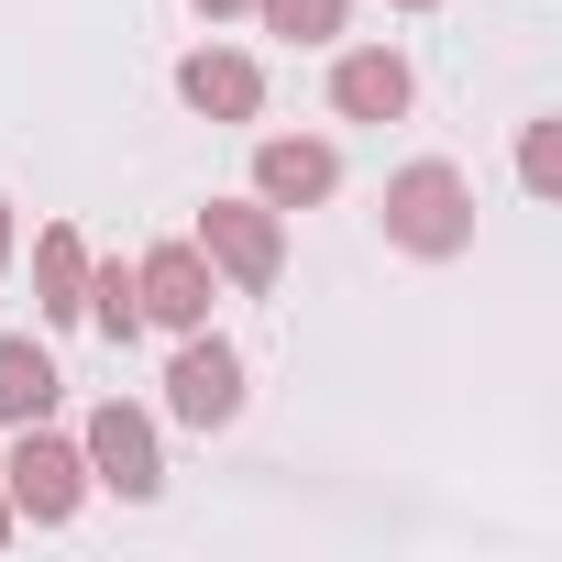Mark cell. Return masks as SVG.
<instances>
[{
    "instance_id": "cell-1",
    "label": "cell",
    "mask_w": 562,
    "mask_h": 562,
    "mask_svg": "<svg viewBox=\"0 0 562 562\" xmlns=\"http://www.w3.org/2000/svg\"><path fill=\"white\" fill-rule=\"evenodd\" d=\"M375 221H386V243H397V254L452 265V254H474V177H463L452 155H419V166H397V177H386Z\"/></svg>"
},
{
    "instance_id": "cell-2",
    "label": "cell",
    "mask_w": 562,
    "mask_h": 562,
    "mask_svg": "<svg viewBox=\"0 0 562 562\" xmlns=\"http://www.w3.org/2000/svg\"><path fill=\"white\" fill-rule=\"evenodd\" d=\"M188 243L210 254V276L243 288V299H265L276 276H288V210H265V199H210Z\"/></svg>"
},
{
    "instance_id": "cell-3",
    "label": "cell",
    "mask_w": 562,
    "mask_h": 562,
    "mask_svg": "<svg viewBox=\"0 0 562 562\" xmlns=\"http://www.w3.org/2000/svg\"><path fill=\"white\" fill-rule=\"evenodd\" d=\"M78 452H89V485H111L122 507H155V496H166V441H155V408L100 397V408H89V430H78Z\"/></svg>"
},
{
    "instance_id": "cell-4",
    "label": "cell",
    "mask_w": 562,
    "mask_h": 562,
    "mask_svg": "<svg viewBox=\"0 0 562 562\" xmlns=\"http://www.w3.org/2000/svg\"><path fill=\"white\" fill-rule=\"evenodd\" d=\"M0 485H12V518L56 529V518H78V507H89V452H78L67 430L23 419V430H12V463H0Z\"/></svg>"
},
{
    "instance_id": "cell-5",
    "label": "cell",
    "mask_w": 562,
    "mask_h": 562,
    "mask_svg": "<svg viewBox=\"0 0 562 562\" xmlns=\"http://www.w3.org/2000/svg\"><path fill=\"white\" fill-rule=\"evenodd\" d=\"M166 408L188 430H232L243 419V353L221 331H177V364H166Z\"/></svg>"
},
{
    "instance_id": "cell-6",
    "label": "cell",
    "mask_w": 562,
    "mask_h": 562,
    "mask_svg": "<svg viewBox=\"0 0 562 562\" xmlns=\"http://www.w3.org/2000/svg\"><path fill=\"white\" fill-rule=\"evenodd\" d=\"M133 299H144V331H210V299H221V276L199 243H155L133 265Z\"/></svg>"
},
{
    "instance_id": "cell-7",
    "label": "cell",
    "mask_w": 562,
    "mask_h": 562,
    "mask_svg": "<svg viewBox=\"0 0 562 562\" xmlns=\"http://www.w3.org/2000/svg\"><path fill=\"white\" fill-rule=\"evenodd\" d=\"M177 100L199 122H265V67L243 45H188L177 56Z\"/></svg>"
},
{
    "instance_id": "cell-8",
    "label": "cell",
    "mask_w": 562,
    "mask_h": 562,
    "mask_svg": "<svg viewBox=\"0 0 562 562\" xmlns=\"http://www.w3.org/2000/svg\"><path fill=\"white\" fill-rule=\"evenodd\" d=\"M331 188H342V155L321 133H265L254 144V199L265 210H321Z\"/></svg>"
},
{
    "instance_id": "cell-9",
    "label": "cell",
    "mask_w": 562,
    "mask_h": 562,
    "mask_svg": "<svg viewBox=\"0 0 562 562\" xmlns=\"http://www.w3.org/2000/svg\"><path fill=\"white\" fill-rule=\"evenodd\" d=\"M408 100H419V78H408L397 45H353V56H331V111H342V122H408Z\"/></svg>"
},
{
    "instance_id": "cell-10",
    "label": "cell",
    "mask_w": 562,
    "mask_h": 562,
    "mask_svg": "<svg viewBox=\"0 0 562 562\" xmlns=\"http://www.w3.org/2000/svg\"><path fill=\"white\" fill-rule=\"evenodd\" d=\"M34 310H45L56 331H78V321H89V243H78L67 221H45V232H34Z\"/></svg>"
},
{
    "instance_id": "cell-11",
    "label": "cell",
    "mask_w": 562,
    "mask_h": 562,
    "mask_svg": "<svg viewBox=\"0 0 562 562\" xmlns=\"http://www.w3.org/2000/svg\"><path fill=\"white\" fill-rule=\"evenodd\" d=\"M56 397H67L56 353H45L34 331H0V430H23V419H56Z\"/></svg>"
},
{
    "instance_id": "cell-12",
    "label": "cell",
    "mask_w": 562,
    "mask_h": 562,
    "mask_svg": "<svg viewBox=\"0 0 562 562\" xmlns=\"http://www.w3.org/2000/svg\"><path fill=\"white\" fill-rule=\"evenodd\" d=\"M89 321H100L111 342H144V299H133V265H100V254H89Z\"/></svg>"
},
{
    "instance_id": "cell-13",
    "label": "cell",
    "mask_w": 562,
    "mask_h": 562,
    "mask_svg": "<svg viewBox=\"0 0 562 562\" xmlns=\"http://www.w3.org/2000/svg\"><path fill=\"white\" fill-rule=\"evenodd\" d=\"M243 12H254L265 34H288V45H331L353 0H243Z\"/></svg>"
},
{
    "instance_id": "cell-14",
    "label": "cell",
    "mask_w": 562,
    "mask_h": 562,
    "mask_svg": "<svg viewBox=\"0 0 562 562\" xmlns=\"http://www.w3.org/2000/svg\"><path fill=\"white\" fill-rule=\"evenodd\" d=\"M518 188H529V199L562 188V122H529V133H518Z\"/></svg>"
},
{
    "instance_id": "cell-15",
    "label": "cell",
    "mask_w": 562,
    "mask_h": 562,
    "mask_svg": "<svg viewBox=\"0 0 562 562\" xmlns=\"http://www.w3.org/2000/svg\"><path fill=\"white\" fill-rule=\"evenodd\" d=\"M0 276H12V199H0Z\"/></svg>"
},
{
    "instance_id": "cell-16",
    "label": "cell",
    "mask_w": 562,
    "mask_h": 562,
    "mask_svg": "<svg viewBox=\"0 0 562 562\" xmlns=\"http://www.w3.org/2000/svg\"><path fill=\"white\" fill-rule=\"evenodd\" d=\"M188 12H210V23H232V12H243V0H188Z\"/></svg>"
},
{
    "instance_id": "cell-17",
    "label": "cell",
    "mask_w": 562,
    "mask_h": 562,
    "mask_svg": "<svg viewBox=\"0 0 562 562\" xmlns=\"http://www.w3.org/2000/svg\"><path fill=\"white\" fill-rule=\"evenodd\" d=\"M12 529H23V518H12V485H0V540H12Z\"/></svg>"
},
{
    "instance_id": "cell-18",
    "label": "cell",
    "mask_w": 562,
    "mask_h": 562,
    "mask_svg": "<svg viewBox=\"0 0 562 562\" xmlns=\"http://www.w3.org/2000/svg\"><path fill=\"white\" fill-rule=\"evenodd\" d=\"M386 12H441V0H386Z\"/></svg>"
}]
</instances>
